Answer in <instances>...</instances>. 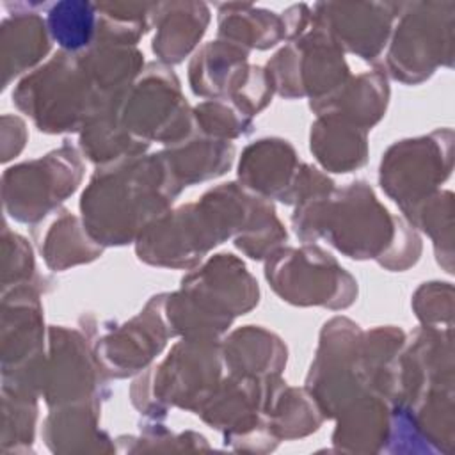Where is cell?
<instances>
[{
  "instance_id": "cell-1",
  "label": "cell",
  "mask_w": 455,
  "mask_h": 455,
  "mask_svg": "<svg viewBox=\"0 0 455 455\" xmlns=\"http://www.w3.org/2000/svg\"><path fill=\"white\" fill-rule=\"evenodd\" d=\"M291 222L302 242L323 236L348 258H375L391 270L407 268L421 252V245H396L411 226L391 217L364 181L304 197Z\"/></svg>"
},
{
  "instance_id": "cell-2",
  "label": "cell",
  "mask_w": 455,
  "mask_h": 455,
  "mask_svg": "<svg viewBox=\"0 0 455 455\" xmlns=\"http://www.w3.org/2000/svg\"><path fill=\"white\" fill-rule=\"evenodd\" d=\"M181 188L165 153L107 164L82 194L84 226L101 245L130 243L167 212Z\"/></svg>"
},
{
  "instance_id": "cell-3",
  "label": "cell",
  "mask_w": 455,
  "mask_h": 455,
  "mask_svg": "<svg viewBox=\"0 0 455 455\" xmlns=\"http://www.w3.org/2000/svg\"><path fill=\"white\" fill-rule=\"evenodd\" d=\"M119 96L105 91L85 52L55 55L44 68L27 76L12 94L18 107L48 133L85 128Z\"/></svg>"
},
{
  "instance_id": "cell-4",
  "label": "cell",
  "mask_w": 455,
  "mask_h": 455,
  "mask_svg": "<svg viewBox=\"0 0 455 455\" xmlns=\"http://www.w3.org/2000/svg\"><path fill=\"white\" fill-rule=\"evenodd\" d=\"M258 283L233 254H217L181 281V290L164 306L172 334L215 339L258 304Z\"/></svg>"
},
{
  "instance_id": "cell-5",
  "label": "cell",
  "mask_w": 455,
  "mask_h": 455,
  "mask_svg": "<svg viewBox=\"0 0 455 455\" xmlns=\"http://www.w3.org/2000/svg\"><path fill=\"white\" fill-rule=\"evenodd\" d=\"M114 112L123 128L146 144L155 139L176 144L194 128L176 75L156 64L148 66L142 78L114 101Z\"/></svg>"
},
{
  "instance_id": "cell-6",
  "label": "cell",
  "mask_w": 455,
  "mask_h": 455,
  "mask_svg": "<svg viewBox=\"0 0 455 455\" xmlns=\"http://www.w3.org/2000/svg\"><path fill=\"white\" fill-rule=\"evenodd\" d=\"M265 275L283 300L297 306L343 309L357 295V283L316 245L277 249L268 256Z\"/></svg>"
},
{
  "instance_id": "cell-7",
  "label": "cell",
  "mask_w": 455,
  "mask_h": 455,
  "mask_svg": "<svg viewBox=\"0 0 455 455\" xmlns=\"http://www.w3.org/2000/svg\"><path fill=\"white\" fill-rule=\"evenodd\" d=\"M220 357L215 339L183 338L174 345L167 359L151 371L153 382L148 384L146 377L139 380L140 398L149 393L155 396L149 416H165L167 405L197 412L220 382Z\"/></svg>"
},
{
  "instance_id": "cell-8",
  "label": "cell",
  "mask_w": 455,
  "mask_h": 455,
  "mask_svg": "<svg viewBox=\"0 0 455 455\" xmlns=\"http://www.w3.org/2000/svg\"><path fill=\"white\" fill-rule=\"evenodd\" d=\"M82 176V158L71 146L11 167L4 174L5 208L20 222H36L73 194Z\"/></svg>"
},
{
  "instance_id": "cell-9",
  "label": "cell",
  "mask_w": 455,
  "mask_h": 455,
  "mask_svg": "<svg viewBox=\"0 0 455 455\" xmlns=\"http://www.w3.org/2000/svg\"><path fill=\"white\" fill-rule=\"evenodd\" d=\"M451 130L427 137L400 140L391 146L380 164V187L403 210L437 192L451 171Z\"/></svg>"
},
{
  "instance_id": "cell-10",
  "label": "cell",
  "mask_w": 455,
  "mask_h": 455,
  "mask_svg": "<svg viewBox=\"0 0 455 455\" xmlns=\"http://www.w3.org/2000/svg\"><path fill=\"white\" fill-rule=\"evenodd\" d=\"M361 334L347 318H334L323 325L316 359L306 380V389L323 418H336L350 402L370 391L359 370Z\"/></svg>"
},
{
  "instance_id": "cell-11",
  "label": "cell",
  "mask_w": 455,
  "mask_h": 455,
  "mask_svg": "<svg viewBox=\"0 0 455 455\" xmlns=\"http://www.w3.org/2000/svg\"><path fill=\"white\" fill-rule=\"evenodd\" d=\"M247 50L235 43L215 41L196 53L188 68L192 91L199 96H226L245 116L270 103L274 87L268 73L247 66Z\"/></svg>"
},
{
  "instance_id": "cell-12",
  "label": "cell",
  "mask_w": 455,
  "mask_h": 455,
  "mask_svg": "<svg viewBox=\"0 0 455 455\" xmlns=\"http://www.w3.org/2000/svg\"><path fill=\"white\" fill-rule=\"evenodd\" d=\"M268 76L274 91L284 98L311 96L318 101L348 80L339 46L322 32L307 36L297 44L283 48L268 60Z\"/></svg>"
},
{
  "instance_id": "cell-13",
  "label": "cell",
  "mask_w": 455,
  "mask_h": 455,
  "mask_svg": "<svg viewBox=\"0 0 455 455\" xmlns=\"http://www.w3.org/2000/svg\"><path fill=\"white\" fill-rule=\"evenodd\" d=\"M98 373L80 332L62 327L50 329V354L41 364L39 387L52 409L68 405L100 409Z\"/></svg>"
},
{
  "instance_id": "cell-14",
  "label": "cell",
  "mask_w": 455,
  "mask_h": 455,
  "mask_svg": "<svg viewBox=\"0 0 455 455\" xmlns=\"http://www.w3.org/2000/svg\"><path fill=\"white\" fill-rule=\"evenodd\" d=\"M164 295L153 297L146 309L130 323L96 343V359L101 373L126 377L144 368L172 336L165 323Z\"/></svg>"
},
{
  "instance_id": "cell-15",
  "label": "cell",
  "mask_w": 455,
  "mask_h": 455,
  "mask_svg": "<svg viewBox=\"0 0 455 455\" xmlns=\"http://www.w3.org/2000/svg\"><path fill=\"white\" fill-rule=\"evenodd\" d=\"M299 171L297 155L286 140L261 139L243 151L238 178L254 194L290 204Z\"/></svg>"
},
{
  "instance_id": "cell-16",
  "label": "cell",
  "mask_w": 455,
  "mask_h": 455,
  "mask_svg": "<svg viewBox=\"0 0 455 455\" xmlns=\"http://www.w3.org/2000/svg\"><path fill=\"white\" fill-rule=\"evenodd\" d=\"M332 446L345 453L384 451L389 437L391 405L377 391H366L350 402L338 416Z\"/></svg>"
},
{
  "instance_id": "cell-17",
  "label": "cell",
  "mask_w": 455,
  "mask_h": 455,
  "mask_svg": "<svg viewBox=\"0 0 455 455\" xmlns=\"http://www.w3.org/2000/svg\"><path fill=\"white\" fill-rule=\"evenodd\" d=\"M387 98L389 89L386 78L371 71L348 78L329 96L311 101V108H315L318 116H334L368 130L384 116Z\"/></svg>"
},
{
  "instance_id": "cell-18",
  "label": "cell",
  "mask_w": 455,
  "mask_h": 455,
  "mask_svg": "<svg viewBox=\"0 0 455 455\" xmlns=\"http://www.w3.org/2000/svg\"><path fill=\"white\" fill-rule=\"evenodd\" d=\"M92 405L55 407L43 423V439L53 453H112V439L98 427Z\"/></svg>"
},
{
  "instance_id": "cell-19",
  "label": "cell",
  "mask_w": 455,
  "mask_h": 455,
  "mask_svg": "<svg viewBox=\"0 0 455 455\" xmlns=\"http://www.w3.org/2000/svg\"><path fill=\"white\" fill-rule=\"evenodd\" d=\"M220 354L236 377L268 379L279 375L286 364V347L281 339L254 325H245L226 338Z\"/></svg>"
},
{
  "instance_id": "cell-20",
  "label": "cell",
  "mask_w": 455,
  "mask_h": 455,
  "mask_svg": "<svg viewBox=\"0 0 455 455\" xmlns=\"http://www.w3.org/2000/svg\"><path fill=\"white\" fill-rule=\"evenodd\" d=\"M263 416L277 441L309 435L325 419L307 389L288 387L279 377L270 382Z\"/></svg>"
},
{
  "instance_id": "cell-21",
  "label": "cell",
  "mask_w": 455,
  "mask_h": 455,
  "mask_svg": "<svg viewBox=\"0 0 455 455\" xmlns=\"http://www.w3.org/2000/svg\"><path fill=\"white\" fill-rule=\"evenodd\" d=\"M311 151L325 169L348 172L366 162V130L334 116H318L311 126Z\"/></svg>"
},
{
  "instance_id": "cell-22",
  "label": "cell",
  "mask_w": 455,
  "mask_h": 455,
  "mask_svg": "<svg viewBox=\"0 0 455 455\" xmlns=\"http://www.w3.org/2000/svg\"><path fill=\"white\" fill-rule=\"evenodd\" d=\"M172 172L183 187L220 176L229 169L235 148L229 140L201 133L185 137L164 151Z\"/></svg>"
},
{
  "instance_id": "cell-23",
  "label": "cell",
  "mask_w": 455,
  "mask_h": 455,
  "mask_svg": "<svg viewBox=\"0 0 455 455\" xmlns=\"http://www.w3.org/2000/svg\"><path fill=\"white\" fill-rule=\"evenodd\" d=\"M101 251V243H98L85 226H82L69 212H62L55 219L41 245V252L53 270H64L76 263L92 261Z\"/></svg>"
},
{
  "instance_id": "cell-24",
  "label": "cell",
  "mask_w": 455,
  "mask_h": 455,
  "mask_svg": "<svg viewBox=\"0 0 455 455\" xmlns=\"http://www.w3.org/2000/svg\"><path fill=\"white\" fill-rule=\"evenodd\" d=\"M414 226L430 235L435 249L441 243L437 258H446V270L451 272V192H434L430 197L405 212Z\"/></svg>"
},
{
  "instance_id": "cell-25",
  "label": "cell",
  "mask_w": 455,
  "mask_h": 455,
  "mask_svg": "<svg viewBox=\"0 0 455 455\" xmlns=\"http://www.w3.org/2000/svg\"><path fill=\"white\" fill-rule=\"evenodd\" d=\"M36 396L4 391V432L2 451H27L34 444V427L37 418Z\"/></svg>"
},
{
  "instance_id": "cell-26",
  "label": "cell",
  "mask_w": 455,
  "mask_h": 455,
  "mask_svg": "<svg viewBox=\"0 0 455 455\" xmlns=\"http://www.w3.org/2000/svg\"><path fill=\"white\" fill-rule=\"evenodd\" d=\"M48 25L64 50L78 52L91 44L94 12L89 4H59L50 12Z\"/></svg>"
},
{
  "instance_id": "cell-27",
  "label": "cell",
  "mask_w": 455,
  "mask_h": 455,
  "mask_svg": "<svg viewBox=\"0 0 455 455\" xmlns=\"http://www.w3.org/2000/svg\"><path fill=\"white\" fill-rule=\"evenodd\" d=\"M192 117L194 123L199 126L201 133L215 139L229 140L245 135L252 130V123L243 112L219 100L201 103L192 112Z\"/></svg>"
},
{
  "instance_id": "cell-28",
  "label": "cell",
  "mask_w": 455,
  "mask_h": 455,
  "mask_svg": "<svg viewBox=\"0 0 455 455\" xmlns=\"http://www.w3.org/2000/svg\"><path fill=\"white\" fill-rule=\"evenodd\" d=\"M453 290L450 283H425L414 295V309L425 327L451 329Z\"/></svg>"
}]
</instances>
